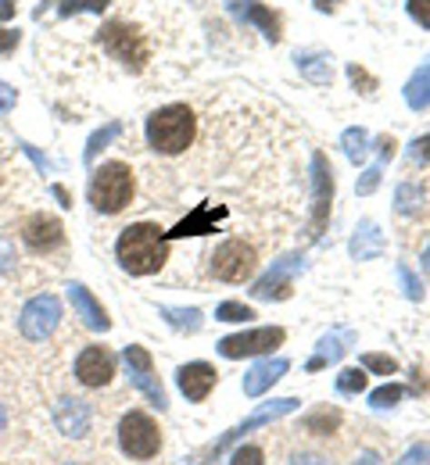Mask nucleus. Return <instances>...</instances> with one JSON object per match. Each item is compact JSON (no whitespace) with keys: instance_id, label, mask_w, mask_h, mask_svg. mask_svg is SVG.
Segmentation results:
<instances>
[{"instance_id":"aec40b11","label":"nucleus","mask_w":430,"mask_h":465,"mask_svg":"<svg viewBox=\"0 0 430 465\" xmlns=\"http://www.w3.org/2000/svg\"><path fill=\"white\" fill-rule=\"evenodd\" d=\"M68 301H72L75 315H79L90 330H101V333H105V330L112 326V322H108V315H105V308L94 301V293L86 291L83 283H72V287H68Z\"/></svg>"},{"instance_id":"2f4dec72","label":"nucleus","mask_w":430,"mask_h":465,"mask_svg":"<svg viewBox=\"0 0 430 465\" xmlns=\"http://www.w3.org/2000/svg\"><path fill=\"white\" fill-rule=\"evenodd\" d=\"M215 319L219 322H247V319H255V312L247 304H241V301H223L215 308Z\"/></svg>"},{"instance_id":"20e7f679","label":"nucleus","mask_w":430,"mask_h":465,"mask_svg":"<svg viewBox=\"0 0 430 465\" xmlns=\"http://www.w3.org/2000/svg\"><path fill=\"white\" fill-rule=\"evenodd\" d=\"M119 448L129 459L147 462L162 451V430L147 411H125L119 422Z\"/></svg>"},{"instance_id":"423d86ee","label":"nucleus","mask_w":430,"mask_h":465,"mask_svg":"<svg viewBox=\"0 0 430 465\" xmlns=\"http://www.w3.org/2000/svg\"><path fill=\"white\" fill-rule=\"evenodd\" d=\"M97 40H101V47H105L112 58L123 61L125 68H133V72H140V68L147 64V58H151V47H147L144 33H136V29L125 25V22H108Z\"/></svg>"},{"instance_id":"6e6552de","label":"nucleus","mask_w":430,"mask_h":465,"mask_svg":"<svg viewBox=\"0 0 430 465\" xmlns=\"http://www.w3.org/2000/svg\"><path fill=\"white\" fill-rule=\"evenodd\" d=\"M330 204H334V169L326 154H312V219H308V240H319L330 223Z\"/></svg>"},{"instance_id":"c9c22d12","label":"nucleus","mask_w":430,"mask_h":465,"mask_svg":"<svg viewBox=\"0 0 430 465\" xmlns=\"http://www.w3.org/2000/svg\"><path fill=\"white\" fill-rule=\"evenodd\" d=\"M380 175H384V162H376V165H369L366 173H363V179H359V197H369L376 186H380Z\"/></svg>"},{"instance_id":"5701e85b","label":"nucleus","mask_w":430,"mask_h":465,"mask_svg":"<svg viewBox=\"0 0 430 465\" xmlns=\"http://www.w3.org/2000/svg\"><path fill=\"white\" fill-rule=\"evenodd\" d=\"M298 72L305 75L308 83H315V86H326L330 79H334V64L326 54H315V51H305V54H298Z\"/></svg>"},{"instance_id":"37998d69","label":"nucleus","mask_w":430,"mask_h":465,"mask_svg":"<svg viewBox=\"0 0 430 465\" xmlns=\"http://www.w3.org/2000/svg\"><path fill=\"white\" fill-rule=\"evenodd\" d=\"M15 101H18V94H15L7 83H0V115H7V112L15 108Z\"/></svg>"},{"instance_id":"bb28decb","label":"nucleus","mask_w":430,"mask_h":465,"mask_svg":"<svg viewBox=\"0 0 430 465\" xmlns=\"http://www.w3.org/2000/svg\"><path fill=\"white\" fill-rule=\"evenodd\" d=\"M162 315L169 319L173 330H184V333H197L201 330V312L197 308H162Z\"/></svg>"},{"instance_id":"9d476101","label":"nucleus","mask_w":430,"mask_h":465,"mask_svg":"<svg viewBox=\"0 0 430 465\" xmlns=\"http://www.w3.org/2000/svg\"><path fill=\"white\" fill-rule=\"evenodd\" d=\"M287 341V333L280 326H258V330H245V333H234V337H223L219 341V354L223 358H251V354H269L273 348H280Z\"/></svg>"},{"instance_id":"c85d7f7f","label":"nucleus","mask_w":430,"mask_h":465,"mask_svg":"<svg viewBox=\"0 0 430 465\" xmlns=\"http://www.w3.org/2000/svg\"><path fill=\"white\" fill-rule=\"evenodd\" d=\"M119 133H123V125H119V122H112V125H105L101 133H94V136H90V143H86V154H83V158H86V165H94V158H97V154H101V151H105Z\"/></svg>"},{"instance_id":"6ab92c4d","label":"nucleus","mask_w":430,"mask_h":465,"mask_svg":"<svg viewBox=\"0 0 430 465\" xmlns=\"http://www.w3.org/2000/svg\"><path fill=\"white\" fill-rule=\"evenodd\" d=\"M55 422L65 437H86L90 433V405L65 398L62 405H55Z\"/></svg>"},{"instance_id":"a878e982","label":"nucleus","mask_w":430,"mask_h":465,"mask_svg":"<svg viewBox=\"0 0 430 465\" xmlns=\"http://www.w3.org/2000/svg\"><path fill=\"white\" fill-rule=\"evenodd\" d=\"M341 151H345V158L348 162H366L369 154V133L366 129H359V125H352V129H345L341 133Z\"/></svg>"},{"instance_id":"cd10ccee","label":"nucleus","mask_w":430,"mask_h":465,"mask_svg":"<svg viewBox=\"0 0 430 465\" xmlns=\"http://www.w3.org/2000/svg\"><path fill=\"white\" fill-rule=\"evenodd\" d=\"M420 201H424V190H420L416 183H402V186L395 190V212H398V215H413V212L420 208Z\"/></svg>"},{"instance_id":"f8f14e48","label":"nucleus","mask_w":430,"mask_h":465,"mask_svg":"<svg viewBox=\"0 0 430 465\" xmlns=\"http://www.w3.org/2000/svg\"><path fill=\"white\" fill-rule=\"evenodd\" d=\"M123 358H125V369H129L133 387H136L151 405L158 408V411H165L169 401H165V391H162V383H158V376H155V361H151V354H147L144 348H136V344H129Z\"/></svg>"},{"instance_id":"09e8293b","label":"nucleus","mask_w":430,"mask_h":465,"mask_svg":"<svg viewBox=\"0 0 430 465\" xmlns=\"http://www.w3.org/2000/svg\"><path fill=\"white\" fill-rule=\"evenodd\" d=\"M420 265H424V272H430V243H427V251H424V262H420Z\"/></svg>"},{"instance_id":"58836bf2","label":"nucleus","mask_w":430,"mask_h":465,"mask_svg":"<svg viewBox=\"0 0 430 465\" xmlns=\"http://www.w3.org/2000/svg\"><path fill=\"white\" fill-rule=\"evenodd\" d=\"M405 7L413 15V22H420L424 29H430V0H405Z\"/></svg>"},{"instance_id":"dca6fc26","label":"nucleus","mask_w":430,"mask_h":465,"mask_svg":"<svg viewBox=\"0 0 430 465\" xmlns=\"http://www.w3.org/2000/svg\"><path fill=\"white\" fill-rule=\"evenodd\" d=\"M226 7H230V15L234 18H241V22H251V25H258L262 29V36L269 40V44H276L280 40V18L265 7V4H247V0H226Z\"/></svg>"},{"instance_id":"c03bdc74","label":"nucleus","mask_w":430,"mask_h":465,"mask_svg":"<svg viewBox=\"0 0 430 465\" xmlns=\"http://www.w3.org/2000/svg\"><path fill=\"white\" fill-rule=\"evenodd\" d=\"M287 465H330V462H326L323 455H308V451H302V455H295Z\"/></svg>"},{"instance_id":"c756f323","label":"nucleus","mask_w":430,"mask_h":465,"mask_svg":"<svg viewBox=\"0 0 430 465\" xmlns=\"http://www.w3.org/2000/svg\"><path fill=\"white\" fill-rule=\"evenodd\" d=\"M405 394H409V391H405L402 383H384V387H376V391L369 394V405H373V408H391V405H398Z\"/></svg>"},{"instance_id":"1a4fd4ad","label":"nucleus","mask_w":430,"mask_h":465,"mask_svg":"<svg viewBox=\"0 0 430 465\" xmlns=\"http://www.w3.org/2000/svg\"><path fill=\"white\" fill-rule=\"evenodd\" d=\"M305 269V258L302 254H284L280 262H273V269L251 287L255 301H287L295 293V276Z\"/></svg>"},{"instance_id":"a18cd8bd","label":"nucleus","mask_w":430,"mask_h":465,"mask_svg":"<svg viewBox=\"0 0 430 465\" xmlns=\"http://www.w3.org/2000/svg\"><path fill=\"white\" fill-rule=\"evenodd\" d=\"M352 465H384V462H380V455H376V451H363Z\"/></svg>"},{"instance_id":"a211bd4d","label":"nucleus","mask_w":430,"mask_h":465,"mask_svg":"<svg viewBox=\"0 0 430 465\" xmlns=\"http://www.w3.org/2000/svg\"><path fill=\"white\" fill-rule=\"evenodd\" d=\"M291 369V361L287 358H265V361H258L255 369H247L245 376V394L247 398H258V394H265L284 372Z\"/></svg>"},{"instance_id":"b1692460","label":"nucleus","mask_w":430,"mask_h":465,"mask_svg":"<svg viewBox=\"0 0 430 465\" xmlns=\"http://www.w3.org/2000/svg\"><path fill=\"white\" fill-rule=\"evenodd\" d=\"M405 104H409L413 112L430 108V64H420V68L413 72V79L405 83Z\"/></svg>"},{"instance_id":"f03ea898","label":"nucleus","mask_w":430,"mask_h":465,"mask_svg":"<svg viewBox=\"0 0 430 465\" xmlns=\"http://www.w3.org/2000/svg\"><path fill=\"white\" fill-rule=\"evenodd\" d=\"M197 133V118L186 104H165L147 118V143L158 154H184L194 143Z\"/></svg>"},{"instance_id":"7ed1b4c3","label":"nucleus","mask_w":430,"mask_h":465,"mask_svg":"<svg viewBox=\"0 0 430 465\" xmlns=\"http://www.w3.org/2000/svg\"><path fill=\"white\" fill-rule=\"evenodd\" d=\"M133 201V173L123 162H105L90 175V204L101 215H119Z\"/></svg>"},{"instance_id":"412c9836","label":"nucleus","mask_w":430,"mask_h":465,"mask_svg":"<svg viewBox=\"0 0 430 465\" xmlns=\"http://www.w3.org/2000/svg\"><path fill=\"white\" fill-rule=\"evenodd\" d=\"M348 344H355V333H352V330H341V333L323 337V341H319V351L308 358V372H319V369H326V365L341 361V358H345V351H348Z\"/></svg>"},{"instance_id":"4c0bfd02","label":"nucleus","mask_w":430,"mask_h":465,"mask_svg":"<svg viewBox=\"0 0 430 465\" xmlns=\"http://www.w3.org/2000/svg\"><path fill=\"white\" fill-rule=\"evenodd\" d=\"M398 465H430V444H413Z\"/></svg>"},{"instance_id":"f704fd0d","label":"nucleus","mask_w":430,"mask_h":465,"mask_svg":"<svg viewBox=\"0 0 430 465\" xmlns=\"http://www.w3.org/2000/svg\"><path fill=\"white\" fill-rule=\"evenodd\" d=\"M398 280H402V291L409 301H424V283L413 276V269L409 265H398Z\"/></svg>"},{"instance_id":"39448f33","label":"nucleus","mask_w":430,"mask_h":465,"mask_svg":"<svg viewBox=\"0 0 430 465\" xmlns=\"http://www.w3.org/2000/svg\"><path fill=\"white\" fill-rule=\"evenodd\" d=\"M208 269H212V276L219 283H245L258 269V254L245 240H226V243H219L212 251V265Z\"/></svg>"},{"instance_id":"393cba45","label":"nucleus","mask_w":430,"mask_h":465,"mask_svg":"<svg viewBox=\"0 0 430 465\" xmlns=\"http://www.w3.org/2000/svg\"><path fill=\"white\" fill-rule=\"evenodd\" d=\"M302 426H305L308 433H315V437H330L341 426V411L337 408H315L312 415L302 419Z\"/></svg>"},{"instance_id":"de8ad7c7","label":"nucleus","mask_w":430,"mask_h":465,"mask_svg":"<svg viewBox=\"0 0 430 465\" xmlns=\"http://www.w3.org/2000/svg\"><path fill=\"white\" fill-rule=\"evenodd\" d=\"M337 4H341V0H315V7H319V11H326V15H330V11H337Z\"/></svg>"},{"instance_id":"ddd939ff","label":"nucleus","mask_w":430,"mask_h":465,"mask_svg":"<svg viewBox=\"0 0 430 465\" xmlns=\"http://www.w3.org/2000/svg\"><path fill=\"white\" fill-rule=\"evenodd\" d=\"M75 376L83 387H108L115 376V354L108 348H83L75 358Z\"/></svg>"},{"instance_id":"ea45409f","label":"nucleus","mask_w":430,"mask_h":465,"mask_svg":"<svg viewBox=\"0 0 430 465\" xmlns=\"http://www.w3.org/2000/svg\"><path fill=\"white\" fill-rule=\"evenodd\" d=\"M348 79H352L355 86H366V94H373V90H376V79H369L359 64H352V68H348Z\"/></svg>"},{"instance_id":"7c9ffc66","label":"nucleus","mask_w":430,"mask_h":465,"mask_svg":"<svg viewBox=\"0 0 430 465\" xmlns=\"http://www.w3.org/2000/svg\"><path fill=\"white\" fill-rule=\"evenodd\" d=\"M366 369H363V365H359V369H345V372H341V376H337V391H341V394H363V391H366Z\"/></svg>"},{"instance_id":"9b49d317","label":"nucleus","mask_w":430,"mask_h":465,"mask_svg":"<svg viewBox=\"0 0 430 465\" xmlns=\"http://www.w3.org/2000/svg\"><path fill=\"white\" fill-rule=\"evenodd\" d=\"M58 319H62V301H58L55 293H40V297H33V301L22 308L18 330H22V337H29V341H47V337L55 333Z\"/></svg>"},{"instance_id":"8fccbe9b","label":"nucleus","mask_w":430,"mask_h":465,"mask_svg":"<svg viewBox=\"0 0 430 465\" xmlns=\"http://www.w3.org/2000/svg\"><path fill=\"white\" fill-rule=\"evenodd\" d=\"M4 426H7V411H4V405H0V433H4Z\"/></svg>"},{"instance_id":"0eeeda50","label":"nucleus","mask_w":430,"mask_h":465,"mask_svg":"<svg viewBox=\"0 0 430 465\" xmlns=\"http://www.w3.org/2000/svg\"><path fill=\"white\" fill-rule=\"evenodd\" d=\"M295 408H298V401H295V398H280V401H265V405H258L255 411H251V415H247L245 422L237 426V430H230V433H226L223 440H215V444H212V448H208L205 455H197V459H194L190 465L212 462L215 455H223V451H226V448H234L237 440H245V433L258 430V426H269V422H276V419H284V415H291Z\"/></svg>"},{"instance_id":"a19ab883","label":"nucleus","mask_w":430,"mask_h":465,"mask_svg":"<svg viewBox=\"0 0 430 465\" xmlns=\"http://www.w3.org/2000/svg\"><path fill=\"white\" fill-rule=\"evenodd\" d=\"M416 162H424V165H430V133L427 136H420V140H413V151H409Z\"/></svg>"},{"instance_id":"72a5a7b5","label":"nucleus","mask_w":430,"mask_h":465,"mask_svg":"<svg viewBox=\"0 0 430 465\" xmlns=\"http://www.w3.org/2000/svg\"><path fill=\"white\" fill-rule=\"evenodd\" d=\"M105 7H108V0H62V4H58V11H62L65 18H68V15H83V11L101 15Z\"/></svg>"},{"instance_id":"4be33fe9","label":"nucleus","mask_w":430,"mask_h":465,"mask_svg":"<svg viewBox=\"0 0 430 465\" xmlns=\"http://www.w3.org/2000/svg\"><path fill=\"white\" fill-rule=\"evenodd\" d=\"M223 215H226V208H212V204H201V208H197V212H194L190 219H184V223H180L176 230L165 232V236L173 240V236H194V232H212V219H223Z\"/></svg>"},{"instance_id":"49530a36","label":"nucleus","mask_w":430,"mask_h":465,"mask_svg":"<svg viewBox=\"0 0 430 465\" xmlns=\"http://www.w3.org/2000/svg\"><path fill=\"white\" fill-rule=\"evenodd\" d=\"M15 4H18V0H0V22L15 15Z\"/></svg>"},{"instance_id":"f257e3e1","label":"nucleus","mask_w":430,"mask_h":465,"mask_svg":"<svg viewBox=\"0 0 430 465\" xmlns=\"http://www.w3.org/2000/svg\"><path fill=\"white\" fill-rule=\"evenodd\" d=\"M115 258L129 276H155L169 262V236L155 223L125 226L115 243Z\"/></svg>"},{"instance_id":"e433bc0d","label":"nucleus","mask_w":430,"mask_h":465,"mask_svg":"<svg viewBox=\"0 0 430 465\" xmlns=\"http://www.w3.org/2000/svg\"><path fill=\"white\" fill-rule=\"evenodd\" d=\"M230 465H265V455H262V448L245 444V448H237V451H234Z\"/></svg>"},{"instance_id":"2eb2a0df","label":"nucleus","mask_w":430,"mask_h":465,"mask_svg":"<svg viewBox=\"0 0 430 465\" xmlns=\"http://www.w3.org/2000/svg\"><path fill=\"white\" fill-rule=\"evenodd\" d=\"M176 380H180V391H184L186 401H205V398L212 394L219 372H215L208 361H190V365H184V369L176 372Z\"/></svg>"},{"instance_id":"4468645a","label":"nucleus","mask_w":430,"mask_h":465,"mask_svg":"<svg viewBox=\"0 0 430 465\" xmlns=\"http://www.w3.org/2000/svg\"><path fill=\"white\" fill-rule=\"evenodd\" d=\"M22 243L29 251H36V254H47V251L65 243V226L55 215H29L22 223Z\"/></svg>"},{"instance_id":"473e14b6","label":"nucleus","mask_w":430,"mask_h":465,"mask_svg":"<svg viewBox=\"0 0 430 465\" xmlns=\"http://www.w3.org/2000/svg\"><path fill=\"white\" fill-rule=\"evenodd\" d=\"M366 372H376V376H395L398 372V361L391 358V354H363V361H359Z\"/></svg>"},{"instance_id":"f3484780","label":"nucleus","mask_w":430,"mask_h":465,"mask_svg":"<svg viewBox=\"0 0 430 465\" xmlns=\"http://www.w3.org/2000/svg\"><path fill=\"white\" fill-rule=\"evenodd\" d=\"M348 251H352L355 262H369V258H380V254L387 251V240H384V232H380V226H376L373 219H363V223L355 226V232H352Z\"/></svg>"},{"instance_id":"79ce46f5","label":"nucleus","mask_w":430,"mask_h":465,"mask_svg":"<svg viewBox=\"0 0 430 465\" xmlns=\"http://www.w3.org/2000/svg\"><path fill=\"white\" fill-rule=\"evenodd\" d=\"M18 29H0V54H11L15 47H18Z\"/></svg>"}]
</instances>
